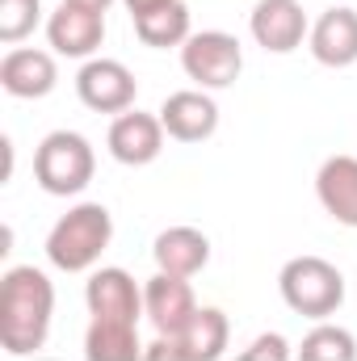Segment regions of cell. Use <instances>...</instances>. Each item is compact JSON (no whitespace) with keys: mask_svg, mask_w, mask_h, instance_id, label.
<instances>
[{"mask_svg":"<svg viewBox=\"0 0 357 361\" xmlns=\"http://www.w3.org/2000/svg\"><path fill=\"white\" fill-rule=\"evenodd\" d=\"M55 311V286L34 265H17L0 277V345L13 357H30L47 345Z\"/></svg>","mask_w":357,"mask_h":361,"instance_id":"1","label":"cell"},{"mask_svg":"<svg viewBox=\"0 0 357 361\" xmlns=\"http://www.w3.org/2000/svg\"><path fill=\"white\" fill-rule=\"evenodd\" d=\"M227 315L219 307H198V315L181 328L177 336H160L147 357L152 361H214L227 349Z\"/></svg>","mask_w":357,"mask_h":361,"instance_id":"6","label":"cell"},{"mask_svg":"<svg viewBox=\"0 0 357 361\" xmlns=\"http://www.w3.org/2000/svg\"><path fill=\"white\" fill-rule=\"evenodd\" d=\"M143 307H147V315H152V324H156L160 336H177L181 328L198 315V298H193L189 281L185 277H173V273H156L147 281Z\"/></svg>","mask_w":357,"mask_h":361,"instance_id":"11","label":"cell"},{"mask_svg":"<svg viewBox=\"0 0 357 361\" xmlns=\"http://www.w3.org/2000/svg\"><path fill=\"white\" fill-rule=\"evenodd\" d=\"M63 4H80V8H92V13H105L114 0H63Z\"/></svg>","mask_w":357,"mask_h":361,"instance_id":"24","label":"cell"},{"mask_svg":"<svg viewBox=\"0 0 357 361\" xmlns=\"http://www.w3.org/2000/svg\"><path fill=\"white\" fill-rule=\"evenodd\" d=\"M135 34H139L143 47H156V51H169V47L189 42L193 34H189V8H185V0H173L164 8H152V13L135 17Z\"/></svg>","mask_w":357,"mask_h":361,"instance_id":"18","label":"cell"},{"mask_svg":"<svg viewBox=\"0 0 357 361\" xmlns=\"http://www.w3.org/2000/svg\"><path fill=\"white\" fill-rule=\"evenodd\" d=\"M89 315L92 319H118V324H135L143 311V294L135 286V277L126 269H101L89 277Z\"/></svg>","mask_w":357,"mask_h":361,"instance_id":"12","label":"cell"},{"mask_svg":"<svg viewBox=\"0 0 357 361\" xmlns=\"http://www.w3.org/2000/svg\"><path fill=\"white\" fill-rule=\"evenodd\" d=\"M34 177L47 193L55 197H72L92 180V147L72 135V130H55L38 143L34 152Z\"/></svg>","mask_w":357,"mask_h":361,"instance_id":"4","label":"cell"},{"mask_svg":"<svg viewBox=\"0 0 357 361\" xmlns=\"http://www.w3.org/2000/svg\"><path fill=\"white\" fill-rule=\"evenodd\" d=\"M160 122H164L169 139H177V143H202L219 126V105L206 92H173L160 105Z\"/></svg>","mask_w":357,"mask_h":361,"instance_id":"13","label":"cell"},{"mask_svg":"<svg viewBox=\"0 0 357 361\" xmlns=\"http://www.w3.org/2000/svg\"><path fill=\"white\" fill-rule=\"evenodd\" d=\"M143 353L135 324H118V319H92L89 336H85V357L89 361H135Z\"/></svg>","mask_w":357,"mask_h":361,"instance_id":"19","label":"cell"},{"mask_svg":"<svg viewBox=\"0 0 357 361\" xmlns=\"http://www.w3.org/2000/svg\"><path fill=\"white\" fill-rule=\"evenodd\" d=\"M55 59L47 55V51H30V47H21V51H8L4 59H0V85L8 97H21V101H38V97H47V92L55 89Z\"/></svg>","mask_w":357,"mask_h":361,"instance_id":"14","label":"cell"},{"mask_svg":"<svg viewBox=\"0 0 357 361\" xmlns=\"http://www.w3.org/2000/svg\"><path fill=\"white\" fill-rule=\"evenodd\" d=\"M277 286H282L286 307L294 315H307V319H328L345 302V277L324 257H294L282 269Z\"/></svg>","mask_w":357,"mask_h":361,"instance_id":"3","label":"cell"},{"mask_svg":"<svg viewBox=\"0 0 357 361\" xmlns=\"http://www.w3.org/2000/svg\"><path fill=\"white\" fill-rule=\"evenodd\" d=\"M298 361H357V341L345 328L324 324V328H315V332L303 341Z\"/></svg>","mask_w":357,"mask_h":361,"instance_id":"20","label":"cell"},{"mask_svg":"<svg viewBox=\"0 0 357 361\" xmlns=\"http://www.w3.org/2000/svg\"><path fill=\"white\" fill-rule=\"evenodd\" d=\"M114 240V219L101 202H85L76 210H68L51 235H47V257L51 265L63 273H85L101 261V252Z\"/></svg>","mask_w":357,"mask_h":361,"instance_id":"2","label":"cell"},{"mask_svg":"<svg viewBox=\"0 0 357 361\" xmlns=\"http://www.w3.org/2000/svg\"><path fill=\"white\" fill-rule=\"evenodd\" d=\"M164 152V122L152 118V114H118L114 126H109V156L118 164H152L156 156Z\"/></svg>","mask_w":357,"mask_h":361,"instance_id":"9","label":"cell"},{"mask_svg":"<svg viewBox=\"0 0 357 361\" xmlns=\"http://www.w3.org/2000/svg\"><path fill=\"white\" fill-rule=\"evenodd\" d=\"M164 4H173V0H126L131 17H143V13H152V8H164Z\"/></svg>","mask_w":357,"mask_h":361,"instance_id":"23","label":"cell"},{"mask_svg":"<svg viewBox=\"0 0 357 361\" xmlns=\"http://www.w3.org/2000/svg\"><path fill=\"white\" fill-rule=\"evenodd\" d=\"M160 273H173V277H193L198 269H206L210 261V240L193 227H169L156 235V248H152Z\"/></svg>","mask_w":357,"mask_h":361,"instance_id":"17","label":"cell"},{"mask_svg":"<svg viewBox=\"0 0 357 361\" xmlns=\"http://www.w3.org/2000/svg\"><path fill=\"white\" fill-rule=\"evenodd\" d=\"M38 13V0H0V42H21L25 34H34Z\"/></svg>","mask_w":357,"mask_h":361,"instance_id":"21","label":"cell"},{"mask_svg":"<svg viewBox=\"0 0 357 361\" xmlns=\"http://www.w3.org/2000/svg\"><path fill=\"white\" fill-rule=\"evenodd\" d=\"M286 357H290V349H286L282 336H261V341H253V349H244V361H286Z\"/></svg>","mask_w":357,"mask_h":361,"instance_id":"22","label":"cell"},{"mask_svg":"<svg viewBox=\"0 0 357 361\" xmlns=\"http://www.w3.org/2000/svg\"><path fill=\"white\" fill-rule=\"evenodd\" d=\"M315 193H320V206L345 223V227H357V160L353 156H332L324 160L320 177H315Z\"/></svg>","mask_w":357,"mask_h":361,"instance_id":"16","label":"cell"},{"mask_svg":"<svg viewBox=\"0 0 357 361\" xmlns=\"http://www.w3.org/2000/svg\"><path fill=\"white\" fill-rule=\"evenodd\" d=\"M181 68L189 80H198L202 89H227L240 80L244 72V51L231 34L223 30H206V34H193L185 47H181Z\"/></svg>","mask_w":357,"mask_h":361,"instance_id":"5","label":"cell"},{"mask_svg":"<svg viewBox=\"0 0 357 361\" xmlns=\"http://www.w3.org/2000/svg\"><path fill=\"white\" fill-rule=\"evenodd\" d=\"M311 55L324 68H349V63H357V13L353 8H328L315 21Z\"/></svg>","mask_w":357,"mask_h":361,"instance_id":"15","label":"cell"},{"mask_svg":"<svg viewBox=\"0 0 357 361\" xmlns=\"http://www.w3.org/2000/svg\"><path fill=\"white\" fill-rule=\"evenodd\" d=\"M253 38L273 55H290L307 38V13L298 0H257L253 8Z\"/></svg>","mask_w":357,"mask_h":361,"instance_id":"10","label":"cell"},{"mask_svg":"<svg viewBox=\"0 0 357 361\" xmlns=\"http://www.w3.org/2000/svg\"><path fill=\"white\" fill-rule=\"evenodd\" d=\"M76 92L80 101L97 109V114H126L135 105V76L118 63V59H89L76 76Z\"/></svg>","mask_w":357,"mask_h":361,"instance_id":"7","label":"cell"},{"mask_svg":"<svg viewBox=\"0 0 357 361\" xmlns=\"http://www.w3.org/2000/svg\"><path fill=\"white\" fill-rule=\"evenodd\" d=\"M47 38L59 55L89 59L105 42V13H92V8H80V4H59L47 21Z\"/></svg>","mask_w":357,"mask_h":361,"instance_id":"8","label":"cell"}]
</instances>
